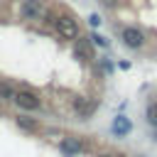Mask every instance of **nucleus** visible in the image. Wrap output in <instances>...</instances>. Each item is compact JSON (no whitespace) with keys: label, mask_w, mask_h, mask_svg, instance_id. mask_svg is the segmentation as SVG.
<instances>
[{"label":"nucleus","mask_w":157,"mask_h":157,"mask_svg":"<svg viewBox=\"0 0 157 157\" xmlns=\"http://www.w3.org/2000/svg\"><path fill=\"white\" fill-rule=\"evenodd\" d=\"M61 152L66 157H76L78 152H83V142L78 137H64L61 140Z\"/></svg>","instance_id":"39448f33"},{"label":"nucleus","mask_w":157,"mask_h":157,"mask_svg":"<svg viewBox=\"0 0 157 157\" xmlns=\"http://www.w3.org/2000/svg\"><path fill=\"white\" fill-rule=\"evenodd\" d=\"M91 25L98 27V25H101V17H98V15H91Z\"/></svg>","instance_id":"ddd939ff"},{"label":"nucleus","mask_w":157,"mask_h":157,"mask_svg":"<svg viewBox=\"0 0 157 157\" xmlns=\"http://www.w3.org/2000/svg\"><path fill=\"white\" fill-rule=\"evenodd\" d=\"M88 39H91V42H93V44H98V47H105V44H108V42H105V39H103V37H101V34H91V37H88Z\"/></svg>","instance_id":"f8f14e48"},{"label":"nucleus","mask_w":157,"mask_h":157,"mask_svg":"<svg viewBox=\"0 0 157 157\" xmlns=\"http://www.w3.org/2000/svg\"><path fill=\"white\" fill-rule=\"evenodd\" d=\"M101 157H115V155H101Z\"/></svg>","instance_id":"4468645a"},{"label":"nucleus","mask_w":157,"mask_h":157,"mask_svg":"<svg viewBox=\"0 0 157 157\" xmlns=\"http://www.w3.org/2000/svg\"><path fill=\"white\" fill-rule=\"evenodd\" d=\"M20 12L27 20H47L49 17V5L44 0H25L20 5Z\"/></svg>","instance_id":"f03ea898"},{"label":"nucleus","mask_w":157,"mask_h":157,"mask_svg":"<svg viewBox=\"0 0 157 157\" xmlns=\"http://www.w3.org/2000/svg\"><path fill=\"white\" fill-rule=\"evenodd\" d=\"M74 110H76L81 118H88L91 110H93V103H91L86 96H76V98H74Z\"/></svg>","instance_id":"0eeeda50"},{"label":"nucleus","mask_w":157,"mask_h":157,"mask_svg":"<svg viewBox=\"0 0 157 157\" xmlns=\"http://www.w3.org/2000/svg\"><path fill=\"white\" fill-rule=\"evenodd\" d=\"M15 103H17L20 108H25V110H37V108H39V98H37V93H32V91H17Z\"/></svg>","instance_id":"20e7f679"},{"label":"nucleus","mask_w":157,"mask_h":157,"mask_svg":"<svg viewBox=\"0 0 157 157\" xmlns=\"http://www.w3.org/2000/svg\"><path fill=\"white\" fill-rule=\"evenodd\" d=\"M17 125H20L22 130H29V132H32V130H37V123H34L32 118H25V115H22V118H17Z\"/></svg>","instance_id":"9b49d317"},{"label":"nucleus","mask_w":157,"mask_h":157,"mask_svg":"<svg viewBox=\"0 0 157 157\" xmlns=\"http://www.w3.org/2000/svg\"><path fill=\"white\" fill-rule=\"evenodd\" d=\"M0 98H5V101H15V98H17V91L10 88L7 83H0Z\"/></svg>","instance_id":"9d476101"},{"label":"nucleus","mask_w":157,"mask_h":157,"mask_svg":"<svg viewBox=\"0 0 157 157\" xmlns=\"http://www.w3.org/2000/svg\"><path fill=\"white\" fill-rule=\"evenodd\" d=\"M54 29L61 39H76L78 37V22L71 15H59L54 17Z\"/></svg>","instance_id":"f257e3e1"},{"label":"nucleus","mask_w":157,"mask_h":157,"mask_svg":"<svg viewBox=\"0 0 157 157\" xmlns=\"http://www.w3.org/2000/svg\"><path fill=\"white\" fill-rule=\"evenodd\" d=\"M145 115H147V123L157 130V101H150L147 108H145Z\"/></svg>","instance_id":"1a4fd4ad"},{"label":"nucleus","mask_w":157,"mask_h":157,"mask_svg":"<svg viewBox=\"0 0 157 157\" xmlns=\"http://www.w3.org/2000/svg\"><path fill=\"white\" fill-rule=\"evenodd\" d=\"M123 44L130 49H140L145 44V32L140 27H125L123 29Z\"/></svg>","instance_id":"7ed1b4c3"},{"label":"nucleus","mask_w":157,"mask_h":157,"mask_svg":"<svg viewBox=\"0 0 157 157\" xmlns=\"http://www.w3.org/2000/svg\"><path fill=\"white\" fill-rule=\"evenodd\" d=\"M74 52H76L78 59H91V44H88V39H76Z\"/></svg>","instance_id":"6e6552de"},{"label":"nucleus","mask_w":157,"mask_h":157,"mask_svg":"<svg viewBox=\"0 0 157 157\" xmlns=\"http://www.w3.org/2000/svg\"><path fill=\"white\" fill-rule=\"evenodd\" d=\"M130 130H132V123H130L125 115H118V118L113 120V125H110V132H113V135H118V137L128 135Z\"/></svg>","instance_id":"423d86ee"}]
</instances>
